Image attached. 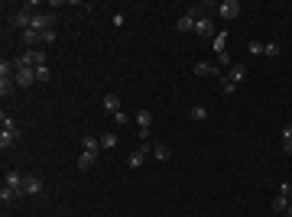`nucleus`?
I'll list each match as a JSON object with an SVG mask.
<instances>
[{"label": "nucleus", "mask_w": 292, "mask_h": 217, "mask_svg": "<svg viewBox=\"0 0 292 217\" xmlns=\"http://www.w3.org/2000/svg\"><path fill=\"white\" fill-rule=\"evenodd\" d=\"M247 49H250V55H263V42H260V39H250Z\"/></svg>", "instance_id": "nucleus-27"}, {"label": "nucleus", "mask_w": 292, "mask_h": 217, "mask_svg": "<svg viewBox=\"0 0 292 217\" xmlns=\"http://www.w3.org/2000/svg\"><path fill=\"white\" fill-rule=\"evenodd\" d=\"M149 153L156 155V159H159V162H166V159H169V146H166V143H153V146H149Z\"/></svg>", "instance_id": "nucleus-17"}, {"label": "nucleus", "mask_w": 292, "mask_h": 217, "mask_svg": "<svg viewBox=\"0 0 292 217\" xmlns=\"http://www.w3.org/2000/svg\"><path fill=\"white\" fill-rule=\"evenodd\" d=\"M195 75L198 78H221L218 75V65H211V62H198L195 65Z\"/></svg>", "instance_id": "nucleus-10"}, {"label": "nucleus", "mask_w": 292, "mask_h": 217, "mask_svg": "<svg viewBox=\"0 0 292 217\" xmlns=\"http://www.w3.org/2000/svg\"><path fill=\"white\" fill-rule=\"evenodd\" d=\"M215 52H227V32H215Z\"/></svg>", "instance_id": "nucleus-20"}, {"label": "nucleus", "mask_w": 292, "mask_h": 217, "mask_svg": "<svg viewBox=\"0 0 292 217\" xmlns=\"http://www.w3.org/2000/svg\"><path fill=\"white\" fill-rule=\"evenodd\" d=\"M273 211H276V214H286V211H289V198H286L283 191L273 198Z\"/></svg>", "instance_id": "nucleus-18"}, {"label": "nucleus", "mask_w": 292, "mask_h": 217, "mask_svg": "<svg viewBox=\"0 0 292 217\" xmlns=\"http://www.w3.org/2000/svg\"><path fill=\"white\" fill-rule=\"evenodd\" d=\"M30 30H36V32L55 30V13H33V26Z\"/></svg>", "instance_id": "nucleus-4"}, {"label": "nucleus", "mask_w": 292, "mask_h": 217, "mask_svg": "<svg viewBox=\"0 0 292 217\" xmlns=\"http://www.w3.org/2000/svg\"><path fill=\"white\" fill-rule=\"evenodd\" d=\"M23 185H26V175H23V172H7V188L23 191Z\"/></svg>", "instance_id": "nucleus-11"}, {"label": "nucleus", "mask_w": 292, "mask_h": 217, "mask_svg": "<svg viewBox=\"0 0 292 217\" xmlns=\"http://www.w3.org/2000/svg\"><path fill=\"white\" fill-rule=\"evenodd\" d=\"M23 42H26V49H39V42H42V32L26 30V32H23Z\"/></svg>", "instance_id": "nucleus-14"}, {"label": "nucleus", "mask_w": 292, "mask_h": 217, "mask_svg": "<svg viewBox=\"0 0 292 217\" xmlns=\"http://www.w3.org/2000/svg\"><path fill=\"white\" fill-rule=\"evenodd\" d=\"M137 124L140 126H149V124H153V114H149V110H140V114H137Z\"/></svg>", "instance_id": "nucleus-25"}, {"label": "nucleus", "mask_w": 292, "mask_h": 217, "mask_svg": "<svg viewBox=\"0 0 292 217\" xmlns=\"http://www.w3.org/2000/svg\"><path fill=\"white\" fill-rule=\"evenodd\" d=\"M49 78H52V68H49V65L36 68V81H49Z\"/></svg>", "instance_id": "nucleus-28"}, {"label": "nucleus", "mask_w": 292, "mask_h": 217, "mask_svg": "<svg viewBox=\"0 0 292 217\" xmlns=\"http://www.w3.org/2000/svg\"><path fill=\"white\" fill-rule=\"evenodd\" d=\"M81 146H85V153H94V155L101 153V140H94V136H85V140H81Z\"/></svg>", "instance_id": "nucleus-19"}, {"label": "nucleus", "mask_w": 292, "mask_h": 217, "mask_svg": "<svg viewBox=\"0 0 292 217\" xmlns=\"http://www.w3.org/2000/svg\"><path fill=\"white\" fill-rule=\"evenodd\" d=\"M23 194H42V179H36V175H26V185H23Z\"/></svg>", "instance_id": "nucleus-9"}, {"label": "nucleus", "mask_w": 292, "mask_h": 217, "mask_svg": "<svg viewBox=\"0 0 292 217\" xmlns=\"http://www.w3.org/2000/svg\"><path fill=\"white\" fill-rule=\"evenodd\" d=\"M188 117H192V120H205V117H208V110L201 107V104H195V107L188 110Z\"/></svg>", "instance_id": "nucleus-24"}, {"label": "nucleus", "mask_w": 292, "mask_h": 217, "mask_svg": "<svg viewBox=\"0 0 292 217\" xmlns=\"http://www.w3.org/2000/svg\"><path fill=\"white\" fill-rule=\"evenodd\" d=\"M94 162H98V155H94V153H85V149H81V155H78V169L88 172V169H94Z\"/></svg>", "instance_id": "nucleus-13"}, {"label": "nucleus", "mask_w": 292, "mask_h": 217, "mask_svg": "<svg viewBox=\"0 0 292 217\" xmlns=\"http://www.w3.org/2000/svg\"><path fill=\"white\" fill-rule=\"evenodd\" d=\"M221 91H224V94H234V91H237V85H234L231 78L224 75V78H221Z\"/></svg>", "instance_id": "nucleus-26"}, {"label": "nucleus", "mask_w": 292, "mask_h": 217, "mask_svg": "<svg viewBox=\"0 0 292 217\" xmlns=\"http://www.w3.org/2000/svg\"><path fill=\"white\" fill-rule=\"evenodd\" d=\"M283 153L292 155V136H283Z\"/></svg>", "instance_id": "nucleus-30"}, {"label": "nucleus", "mask_w": 292, "mask_h": 217, "mask_svg": "<svg viewBox=\"0 0 292 217\" xmlns=\"http://www.w3.org/2000/svg\"><path fill=\"white\" fill-rule=\"evenodd\" d=\"M13 81H16V88H30L36 81V68H16Z\"/></svg>", "instance_id": "nucleus-6"}, {"label": "nucleus", "mask_w": 292, "mask_h": 217, "mask_svg": "<svg viewBox=\"0 0 292 217\" xmlns=\"http://www.w3.org/2000/svg\"><path fill=\"white\" fill-rule=\"evenodd\" d=\"M49 59H46V52H42V49H26L23 55H20V59H16V68H42V65H46Z\"/></svg>", "instance_id": "nucleus-2"}, {"label": "nucleus", "mask_w": 292, "mask_h": 217, "mask_svg": "<svg viewBox=\"0 0 292 217\" xmlns=\"http://www.w3.org/2000/svg\"><path fill=\"white\" fill-rule=\"evenodd\" d=\"M149 146H153V143H143L140 149H133L130 159H127V165H130V169H140V165L146 162V153H149Z\"/></svg>", "instance_id": "nucleus-7"}, {"label": "nucleus", "mask_w": 292, "mask_h": 217, "mask_svg": "<svg viewBox=\"0 0 292 217\" xmlns=\"http://www.w3.org/2000/svg\"><path fill=\"white\" fill-rule=\"evenodd\" d=\"M227 78H231L234 85H240V81H244V78H247V68H244V65H240V62H234V65H231V71H227Z\"/></svg>", "instance_id": "nucleus-15"}, {"label": "nucleus", "mask_w": 292, "mask_h": 217, "mask_svg": "<svg viewBox=\"0 0 292 217\" xmlns=\"http://www.w3.org/2000/svg\"><path fill=\"white\" fill-rule=\"evenodd\" d=\"M55 39H59V36H55V30H46V32H42V42H46V46H52Z\"/></svg>", "instance_id": "nucleus-29"}, {"label": "nucleus", "mask_w": 292, "mask_h": 217, "mask_svg": "<svg viewBox=\"0 0 292 217\" xmlns=\"http://www.w3.org/2000/svg\"><path fill=\"white\" fill-rule=\"evenodd\" d=\"M198 16H201V7H192L185 16H179V30H182V32H192L195 23H198Z\"/></svg>", "instance_id": "nucleus-5"}, {"label": "nucleus", "mask_w": 292, "mask_h": 217, "mask_svg": "<svg viewBox=\"0 0 292 217\" xmlns=\"http://www.w3.org/2000/svg\"><path fill=\"white\" fill-rule=\"evenodd\" d=\"M114 120H117V124H120V126H123V124H130V117L123 114V110H120V114H114Z\"/></svg>", "instance_id": "nucleus-31"}, {"label": "nucleus", "mask_w": 292, "mask_h": 217, "mask_svg": "<svg viewBox=\"0 0 292 217\" xmlns=\"http://www.w3.org/2000/svg\"><path fill=\"white\" fill-rule=\"evenodd\" d=\"M195 32H198V36H211V32H215V23H211V20L201 13V16H198V23H195Z\"/></svg>", "instance_id": "nucleus-12"}, {"label": "nucleus", "mask_w": 292, "mask_h": 217, "mask_svg": "<svg viewBox=\"0 0 292 217\" xmlns=\"http://www.w3.org/2000/svg\"><path fill=\"white\" fill-rule=\"evenodd\" d=\"M10 23H13V26H20V30H30V26H33V3H26V7H20V10H16V13L13 16H10Z\"/></svg>", "instance_id": "nucleus-3"}, {"label": "nucleus", "mask_w": 292, "mask_h": 217, "mask_svg": "<svg viewBox=\"0 0 292 217\" xmlns=\"http://www.w3.org/2000/svg\"><path fill=\"white\" fill-rule=\"evenodd\" d=\"M98 140H101V149H114L117 146V136H114V133H104V136H98Z\"/></svg>", "instance_id": "nucleus-22"}, {"label": "nucleus", "mask_w": 292, "mask_h": 217, "mask_svg": "<svg viewBox=\"0 0 292 217\" xmlns=\"http://www.w3.org/2000/svg\"><path fill=\"white\" fill-rule=\"evenodd\" d=\"M286 217H292V204H289V211H286Z\"/></svg>", "instance_id": "nucleus-32"}, {"label": "nucleus", "mask_w": 292, "mask_h": 217, "mask_svg": "<svg viewBox=\"0 0 292 217\" xmlns=\"http://www.w3.org/2000/svg\"><path fill=\"white\" fill-rule=\"evenodd\" d=\"M218 13H221L224 20H237V16H240V3H237V0H224L221 7H218Z\"/></svg>", "instance_id": "nucleus-8"}, {"label": "nucleus", "mask_w": 292, "mask_h": 217, "mask_svg": "<svg viewBox=\"0 0 292 217\" xmlns=\"http://www.w3.org/2000/svg\"><path fill=\"white\" fill-rule=\"evenodd\" d=\"M16 136H20V126H16V120L3 114V120H0V149H10V146L16 143Z\"/></svg>", "instance_id": "nucleus-1"}, {"label": "nucleus", "mask_w": 292, "mask_h": 217, "mask_svg": "<svg viewBox=\"0 0 292 217\" xmlns=\"http://www.w3.org/2000/svg\"><path fill=\"white\" fill-rule=\"evenodd\" d=\"M279 52H283V46H279V42H266V46H263V55H269V59H276Z\"/></svg>", "instance_id": "nucleus-23"}, {"label": "nucleus", "mask_w": 292, "mask_h": 217, "mask_svg": "<svg viewBox=\"0 0 292 217\" xmlns=\"http://www.w3.org/2000/svg\"><path fill=\"white\" fill-rule=\"evenodd\" d=\"M104 110H110V114H120V97H117L114 91L104 94Z\"/></svg>", "instance_id": "nucleus-16"}, {"label": "nucleus", "mask_w": 292, "mask_h": 217, "mask_svg": "<svg viewBox=\"0 0 292 217\" xmlns=\"http://www.w3.org/2000/svg\"><path fill=\"white\" fill-rule=\"evenodd\" d=\"M16 194H20L16 188H7V185H3V188H0V201H3V204H10V201L16 198Z\"/></svg>", "instance_id": "nucleus-21"}]
</instances>
